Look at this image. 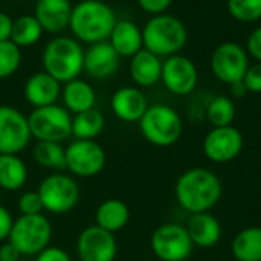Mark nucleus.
<instances>
[{"label": "nucleus", "instance_id": "14", "mask_svg": "<svg viewBox=\"0 0 261 261\" xmlns=\"http://www.w3.org/2000/svg\"><path fill=\"white\" fill-rule=\"evenodd\" d=\"M243 135L232 125L213 127L203 139L205 156L216 164H226L234 161L243 150Z\"/></svg>", "mask_w": 261, "mask_h": 261}, {"label": "nucleus", "instance_id": "3", "mask_svg": "<svg viewBox=\"0 0 261 261\" xmlns=\"http://www.w3.org/2000/svg\"><path fill=\"white\" fill-rule=\"evenodd\" d=\"M83 43L69 35H55L50 38L41 52L43 70L54 76L61 84L69 83L84 72Z\"/></svg>", "mask_w": 261, "mask_h": 261}, {"label": "nucleus", "instance_id": "23", "mask_svg": "<svg viewBox=\"0 0 261 261\" xmlns=\"http://www.w3.org/2000/svg\"><path fill=\"white\" fill-rule=\"evenodd\" d=\"M61 99H63L64 109H67L72 115H76V113L95 109L96 92L86 80L75 78L63 84Z\"/></svg>", "mask_w": 261, "mask_h": 261}, {"label": "nucleus", "instance_id": "6", "mask_svg": "<svg viewBox=\"0 0 261 261\" xmlns=\"http://www.w3.org/2000/svg\"><path fill=\"white\" fill-rule=\"evenodd\" d=\"M52 239V225L44 214L20 216L14 220L8 242H11L23 257L38 255Z\"/></svg>", "mask_w": 261, "mask_h": 261}, {"label": "nucleus", "instance_id": "28", "mask_svg": "<svg viewBox=\"0 0 261 261\" xmlns=\"http://www.w3.org/2000/svg\"><path fill=\"white\" fill-rule=\"evenodd\" d=\"M32 158L41 168L52 171L66 170V148L61 142L37 141L32 148Z\"/></svg>", "mask_w": 261, "mask_h": 261}, {"label": "nucleus", "instance_id": "39", "mask_svg": "<svg viewBox=\"0 0 261 261\" xmlns=\"http://www.w3.org/2000/svg\"><path fill=\"white\" fill-rule=\"evenodd\" d=\"M20 258H23V255L11 242L6 240L0 245V261H18Z\"/></svg>", "mask_w": 261, "mask_h": 261}, {"label": "nucleus", "instance_id": "32", "mask_svg": "<svg viewBox=\"0 0 261 261\" xmlns=\"http://www.w3.org/2000/svg\"><path fill=\"white\" fill-rule=\"evenodd\" d=\"M21 64V49L12 43L0 41V80L12 76Z\"/></svg>", "mask_w": 261, "mask_h": 261}, {"label": "nucleus", "instance_id": "43", "mask_svg": "<svg viewBox=\"0 0 261 261\" xmlns=\"http://www.w3.org/2000/svg\"><path fill=\"white\" fill-rule=\"evenodd\" d=\"M31 2H34V3H35V2H38V0H31Z\"/></svg>", "mask_w": 261, "mask_h": 261}, {"label": "nucleus", "instance_id": "37", "mask_svg": "<svg viewBox=\"0 0 261 261\" xmlns=\"http://www.w3.org/2000/svg\"><path fill=\"white\" fill-rule=\"evenodd\" d=\"M35 257V261H72L70 255L58 246H47Z\"/></svg>", "mask_w": 261, "mask_h": 261}, {"label": "nucleus", "instance_id": "40", "mask_svg": "<svg viewBox=\"0 0 261 261\" xmlns=\"http://www.w3.org/2000/svg\"><path fill=\"white\" fill-rule=\"evenodd\" d=\"M12 24H14V20L11 18V15H8L6 12H0V41L11 40Z\"/></svg>", "mask_w": 261, "mask_h": 261}, {"label": "nucleus", "instance_id": "36", "mask_svg": "<svg viewBox=\"0 0 261 261\" xmlns=\"http://www.w3.org/2000/svg\"><path fill=\"white\" fill-rule=\"evenodd\" d=\"M173 2L174 0H138V5L147 14L159 15V14H165L168 8L173 5Z\"/></svg>", "mask_w": 261, "mask_h": 261}, {"label": "nucleus", "instance_id": "5", "mask_svg": "<svg viewBox=\"0 0 261 261\" xmlns=\"http://www.w3.org/2000/svg\"><path fill=\"white\" fill-rule=\"evenodd\" d=\"M139 130L147 142L156 147L174 145L184 130L180 115L167 104L148 106L147 112L139 121Z\"/></svg>", "mask_w": 261, "mask_h": 261}, {"label": "nucleus", "instance_id": "12", "mask_svg": "<svg viewBox=\"0 0 261 261\" xmlns=\"http://www.w3.org/2000/svg\"><path fill=\"white\" fill-rule=\"evenodd\" d=\"M31 139L28 116L12 106H0V154H20Z\"/></svg>", "mask_w": 261, "mask_h": 261}, {"label": "nucleus", "instance_id": "33", "mask_svg": "<svg viewBox=\"0 0 261 261\" xmlns=\"http://www.w3.org/2000/svg\"><path fill=\"white\" fill-rule=\"evenodd\" d=\"M17 210L20 216H35L43 214V203L37 191H26L17 200Z\"/></svg>", "mask_w": 261, "mask_h": 261}, {"label": "nucleus", "instance_id": "1", "mask_svg": "<svg viewBox=\"0 0 261 261\" xmlns=\"http://www.w3.org/2000/svg\"><path fill=\"white\" fill-rule=\"evenodd\" d=\"M176 200L191 214L208 213L222 199L223 187L216 173L208 168H190L176 182Z\"/></svg>", "mask_w": 261, "mask_h": 261}, {"label": "nucleus", "instance_id": "21", "mask_svg": "<svg viewBox=\"0 0 261 261\" xmlns=\"http://www.w3.org/2000/svg\"><path fill=\"white\" fill-rule=\"evenodd\" d=\"M107 41L121 58H132L135 54L144 49L142 29L128 18H122L115 23Z\"/></svg>", "mask_w": 261, "mask_h": 261}, {"label": "nucleus", "instance_id": "30", "mask_svg": "<svg viewBox=\"0 0 261 261\" xmlns=\"http://www.w3.org/2000/svg\"><path fill=\"white\" fill-rule=\"evenodd\" d=\"M236 113H237L236 104L226 95L214 96L206 106V119L213 127L232 125V121L236 119Z\"/></svg>", "mask_w": 261, "mask_h": 261}, {"label": "nucleus", "instance_id": "34", "mask_svg": "<svg viewBox=\"0 0 261 261\" xmlns=\"http://www.w3.org/2000/svg\"><path fill=\"white\" fill-rule=\"evenodd\" d=\"M243 83L249 93H261V63L254 61L249 64L243 76Z\"/></svg>", "mask_w": 261, "mask_h": 261}, {"label": "nucleus", "instance_id": "20", "mask_svg": "<svg viewBox=\"0 0 261 261\" xmlns=\"http://www.w3.org/2000/svg\"><path fill=\"white\" fill-rule=\"evenodd\" d=\"M162 58L147 49H141L130 58L128 73L133 83L141 87H153L161 81Z\"/></svg>", "mask_w": 261, "mask_h": 261}, {"label": "nucleus", "instance_id": "22", "mask_svg": "<svg viewBox=\"0 0 261 261\" xmlns=\"http://www.w3.org/2000/svg\"><path fill=\"white\" fill-rule=\"evenodd\" d=\"M185 228L193 245L199 248H213L222 239V225L210 211L191 214Z\"/></svg>", "mask_w": 261, "mask_h": 261}, {"label": "nucleus", "instance_id": "2", "mask_svg": "<svg viewBox=\"0 0 261 261\" xmlns=\"http://www.w3.org/2000/svg\"><path fill=\"white\" fill-rule=\"evenodd\" d=\"M118 21L113 8L102 0H81L73 5L69 29L80 43L107 41Z\"/></svg>", "mask_w": 261, "mask_h": 261}, {"label": "nucleus", "instance_id": "24", "mask_svg": "<svg viewBox=\"0 0 261 261\" xmlns=\"http://www.w3.org/2000/svg\"><path fill=\"white\" fill-rule=\"evenodd\" d=\"M130 220V210L127 203L119 199L104 200L95 213V225L115 234L127 226Z\"/></svg>", "mask_w": 261, "mask_h": 261}, {"label": "nucleus", "instance_id": "41", "mask_svg": "<svg viewBox=\"0 0 261 261\" xmlns=\"http://www.w3.org/2000/svg\"><path fill=\"white\" fill-rule=\"evenodd\" d=\"M229 90H231V95L234 96V98H245L249 92H248V89H246V86H245V83H243V80L242 81H237V83H234V84H231L229 86Z\"/></svg>", "mask_w": 261, "mask_h": 261}, {"label": "nucleus", "instance_id": "9", "mask_svg": "<svg viewBox=\"0 0 261 261\" xmlns=\"http://www.w3.org/2000/svg\"><path fill=\"white\" fill-rule=\"evenodd\" d=\"M251 64V57L248 55L245 46L237 41H223L214 47L210 67L213 75L223 84H234L242 81L248 67Z\"/></svg>", "mask_w": 261, "mask_h": 261}, {"label": "nucleus", "instance_id": "4", "mask_svg": "<svg viewBox=\"0 0 261 261\" xmlns=\"http://www.w3.org/2000/svg\"><path fill=\"white\" fill-rule=\"evenodd\" d=\"M144 49L161 58H168L182 52L188 43L185 23L171 14L151 15L142 28Z\"/></svg>", "mask_w": 261, "mask_h": 261}, {"label": "nucleus", "instance_id": "31", "mask_svg": "<svg viewBox=\"0 0 261 261\" xmlns=\"http://www.w3.org/2000/svg\"><path fill=\"white\" fill-rule=\"evenodd\" d=\"M229 15L240 23L261 20V0H226Z\"/></svg>", "mask_w": 261, "mask_h": 261}, {"label": "nucleus", "instance_id": "38", "mask_svg": "<svg viewBox=\"0 0 261 261\" xmlns=\"http://www.w3.org/2000/svg\"><path fill=\"white\" fill-rule=\"evenodd\" d=\"M12 225H14L12 214L9 213L8 208H5L3 205H0V243L6 242L9 239Z\"/></svg>", "mask_w": 261, "mask_h": 261}, {"label": "nucleus", "instance_id": "29", "mask_svg": "<svg viewBox=\"0 0 261 261\" xmlns=\"http://www.w3.org/2000/svg\"><path fill=\"white\" fill-rule=\"evenodd\" d=\"M44 31L38 20L34 17V14H26L14 20L11 41L15 43L20 49L31 47L41 40Z\"/></svg>", "mask_w": 261, "mask_h": 261}, {"label": "nucleus", "instance_id": "35", "mask_svg": "<svg viewBox=\"0 0 261 261\" xmlns=\"http://www.w3.org/2000/svg\"><path fill=\"white\" fill-rule=\"evenodd\" d=\"M245 49L254 61L261 63V24L249 34V37L246 38Z\"/></svg>", "mask_w": 261, "mask_h": 261}, {"label": "nucleus", "instance_id": "27", "mask_svg": "<svg viewBox=\"0 0 261 261\" xmlns=\"http://www.w3.org/2000/svg\"><path fill=\"white\" fill-rule=\"evenodd\" d=\"M104 125V115L98 109L81 112L72 116V136L75 139L95 141V138H98L102 133Z\"/></svg>", "mask_w": 261, "mask_h": 261}, {"label": "nucleus", "instance_id": "26", "mask_svg": "<svg viewBox=\"0 0 261 261\" xmlns=\"http://www.w3.org/2000/svg\"><path fill=\"white\" fill-rule=\"evenodd\" d=\"M231 252L237 261H261V228L242 229L231 242Z\"/></svg>", "mask_w": 261, "mask_h": 261}, {"label": "nucleus", "instance_id": "8", "mask_svg": "<svg viewBox=\"0 0 261 261\" xmlns=\"http://www.w3.org/2000/svg\"><path fill=\"white\" fill-rule=\"evenodd\" d=\"M29 130L37 141L63 142L72 136V113L64 106L52 104L34 109L28 115Z\"/></svg>", "mask_w": 261, "mask_h": 261}, {"label": "nucleus", "instance_id": "15", "mask_svg": "<svg viewBox=\"0 0 261 261\" xmlns=\"http://www.w3.org/2000/svg\"><path fill=\"white\" fill-rule=\"evenodd\" d=\"M76 254L80 261H115L118 254L115 234L96 225L84 228L76 239Z\"/></svg>", "mask_w": 261, "mask_h": 261}, {"label": "nucleus", "instance_id": "18", "mask_svg": "<svg viewBox=\"0 0 261 261\" xmlns=\"http://www.w3.org/2000/svg\"><path fill=\"white\" fill-rule=\"evenodd\" d=\"M72 9L70 0H38L34 6V17L44 32L57 35L69 28Z\"/></svg>", "mask_w": 261, "mask_h": 261}, {"label": "nucleus", "instance_id": "19", "mask_svg": "<svg viewBox=\"0 0 261 261\" xmlns=\"http://www.w3.org/2000/svg\"><path fill=\"white\" fill-rule=\"evenodd\" d=\"M23 95L34 109L52 106L61 98V83L44 70L35 72L26 80Z\"/></svg>", "mask_w": 261, "mask_h": 261}, {"label": "nucleus", "instance_id": "17", "mask_svg": "<svg viewBox=\"0 0 261 261\" xmlns=\"http://www.w3.org/2000/svg\"><path fill=\"white\" fill-rule=\"evenodd\" d=\"M110 109L122 122H139L148 109V99L139 87L124 86L112 95Z\"/></svg>", "mask_w": 261, "mask_h": 261}, {"label": "nucleus", "instance_id": "13", "mask_svg": "<svg viewBox=\"0 0 261 261\" xmlns=\"http://www.w3.org/2000/svg\"><path fill=\"white\" fill-rule=\"evenodd\" d=\"M161 81L176 96L191 95L199 84V70L193 60L185 55H173L164 60Z\"/></svg>", "mask_w": 261, "mask_h": 261}, {"label": "nucleus", "instance_id": "7", "mask_svg": "<svg viewBox=\"0 0 261 261\" xmlns=\"http://www.w3.org/2000/svg\"><path fill=\"white\" fill-rule=\"evenodd\" d=\"M37 193L41 199L43 210L49 214H66L72 211L80 200V188L76 180L63 171H55L46 176Z\"/></svg>", "mask_w": 261, "mask_h": 261}, {"label": "nucleus", "instance_id": "42", "mask_svg": "<svg viewBox=\"0 0 261 261\" xmlns=\"http://www.w3.org/2000/svg\"><path fill=\"white\" fill-rule=\"evenodd\" d=\"M18 261H29V260H26V258L23 257V258H20V260H18Z\"/></svg>", "mask_w": 261, "mask_h": 261}, {"label": "nucleus", "instance_id": "16", "mask_svg": "<svg viewBox=\"0 0 261 261\" xmlns=\"http://www.w3.org/2000/svg\"><path fill=\"white\" fill-rule=\"evenodd\" d=\"M121 57L109 41L89 44L84 52V72L95 80H107L119 69Z\"/></svg>", "mask_w": 261, "mask_h": 261}, {"label": "nucleus", "instance_id": "10", "mask_svg": "<svg viewBox=\"0 0 261 261\" xmlns=\"http://www.w3.org/2000/svg\"><path fill=\"white\" fill-rule=\"evenodd\" d=\"M150 245L161 261H187L194 249L187 228L177 223H165L156 228Z\"/></svg>", "mask_w": 261, "mask_h": 261}, {"label": "nucleus", "instance_id": "11", "mask_svg": "<svg viewBox=\"0 0 261 261\" xmlns=\"http://www.w3.org/2000/svg\"><path fill=\"white\" fill-rule=\"evenodd\" d=\"M106 162V151L96 141L75 139L66 147V170L76 177L98 176Z\"/></svg>", "mask_w": 261, "mask_h": 261}, {"label": "nucleus", "instance_id": "25", "mask_svg": "<svg viewBox=\"0 0 261 261\" xmlns=\"http://www.w3.org/2000/svg\"><path fill=\"white\" fill-rule=\"evenodd\" d=\"M28 182V167L18 154H0V190L18 191Z\"/></svg>", "mask_w": 261, "mask_h": 261}]
</instances>
